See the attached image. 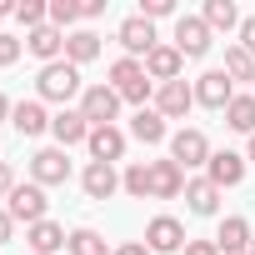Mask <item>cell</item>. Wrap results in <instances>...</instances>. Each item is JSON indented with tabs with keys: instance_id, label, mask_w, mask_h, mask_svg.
<instances>
[{
	"instance_id": "9a60e30c",
	"label": "cell",
	"mask_w": 255,
	"mask_h": 255,
	"mask_svg": "<svg viewBox=\"0 0 255 255\" xmlns=\"http://www.w3.org/2000/svg\"><path fill=\"white\" fill-rule=\"evenodd\" d=\"M140 65H145V75H150L155 85H170V80H180V70H185V55H180L175 45H155V50H150Z\"/></svg>"
},
{
	"instance_id": "4fadbf2b",
	"label": "cell",
	"mask_w": 255,
	"mask_h": 255,
	"mask_svg": "<svg viewBox=\"0 0 255 255\" xmlns=\"http://www.w3.org/2000/svg\"><path fill=\"white\" fill-rule=\"evenodd\" d=\"M230 100H235V85H230L225 70H205V75L195 80V105H205V110H225Z\"/></svg>"
},
{
	"instance_id": "603a6c76",
	"label": "cell",
	"mask_w": 255,
	"mask_h": 255,
	"mask_svg": "<svg viewBox=\"0 0 255 255\" xmlns=\"http://www.w3.org/2000/svg\"><path fill=\"white\" fill-rule=\"evenodd\" d=\"M220 195H225V190L210 185L205 175H200V180H185V210H190V215H220Z\"/></svg>"
},
{
	"instance_id": "ac0fdd59",
	"label": "cell",
	"mask_w": 255,
	"mask_h": 255,
	"mask_svg": "<svg viewBox=\"0 0 255 255\" xmlns=\"http://www.w3.org/2000/svg\"><path fill=\"white\" fill-rule=\"evenodd\" d=\"M50 135H55V145H60V150H70V145H85V140H90V120H85L80 110H55V120H50Z\"/></svg>"
},
{
	"instance_id": "d4e9b609",
	"label": "cell",
	"mask_w": 255,
	"mask_h": 255,
	"mask_svg": "<svg viewBox=\"0 0 255 255\" xmlns=\"http://www.w3.org/2000/svg\"><path fill=\"white\" fill-rule=\"evenodd\" d=\"M95 55H100V35H95V30H70V35H65V60H70L75 70L90 65Z\"/></svg>"
},
{
	"instance_id": "60d3db41",
	"label": "cell",
	"mask_w": 255,
	"mask_h": 255,
	"mask_svg": "<svg viewBox=\"0 0 255 255\" xmlns=\"http://www.w3.org/2000/svg\"><path fill=\"white\" fill-rule=\"evenodd\" d=\"M5 15H15V5H10V0H0V20H5Z\"/></svg>"
},
{
	"instance_id": "8fae6325",
	"label": "cell",
	"mask_w": 255,
	"mask_h": 255,
	"mask_svg": "<svg viewBox=\"0 0 255 255\" xmlns=\"http://www.w3.org/2000/svg\"><path fill=\"white\" fill-rule=\"evenodd\" d=\"M50 120H55V115H50L45 100H35V95H30V100H15V110H10V125H15L25 140L45 135V130H50Z\"/></svg>"
},
{
	"instance_id": "30bf717a",
	"label": "cell",
	"mask_w": 255,
	"mask_h": 255,
	"mask_svg": "<svg viewBox=\"0 0 255 255\" xmlns=\"http://www.w3.org/2000/svg\"><path fill=\"white\" fill-rule=\"evenodd\" d=\"M165 120H185L190 105H195V85L190 80H170V85H155V100H150Z\"/></svg>"
},
{
	"instance_id": "ab89813d",
	"label": "cell",
	"mask_w": 255,
	"mask_h": 255,
	"mask_svg": "<svg viewBox=\"0 0 255 255\" xmlns=\"http://www.w3.org/2000/svg\"><path fill=\"white\" fill-rule=\"evenodd\" d=\"M10 110H15V105H10V95L0 90V120H10Z\"/></svg>"
},
{
	"instance_id": "74e56055",
	"label": "cell",
	"mask_w": 255,
	"mask_h": 255,
	"mask_svg": "<svg viewBox=\"0 0 255 255\" xmlns=\"http://www.w3.org/2000/svg\"><path fill=\"white\" fill-rule=\"evenodd\" d=\"M10 235H15V220H10V210H0V245H10Z\"/></svg>"
},
{
	"instance_id": "2e32d148",
	"label": "cell",
	"mask_w": 255,
	"mask_h": 255,
	"mask_svg": "<svg viewBox=\"0 0 255 255\" xmlns=\"http://www.w3.org/2000/svg\"><path fill=\"white\" fill-rule=\"evenodd\" d=\"M245 155H235V150H215L210 155V165H205V180L210 185H220V190H230V185H240L245 180Z\"/></svg>"
},
{
	"instance_id": "e0dca14e",
	"label": "cell",
	"mask_w": 255,
	"mask_h": 255,
	"mask_svg": "<svg viewBox=\"0 0 255 255\" xmlns=\"http://www.w3.org/2000/svg\"><path fill=\"white\" fill-rule=\"evenodd\" d=\"M185 195V170L175 160H150V200H175Z\"/></svg>"
},
{
	"instance_id": "83f0119b",
	"label": "cell",
	"mask_w": 255,
	"mask_h": 255,
	"mask_svg": "<svg viewBox=\"0 0 255 255\" xmlns=\"http://www.w3.org/2000/svg\"><path fill=\"white\" fill-rule=\"evenodd\" d=\"M120 190L130 195V200H150V160L125 165V175H120Z\"/></svg>"
},
{
	"instance_id": "7a4b0ae2",
	"label": "cell",
	"mask_w": 255,
	"mask_h": 255,
	"mask_svg": "<svg viewBox=\"0 0 255 255\" xmlns=\"http://www.w3.org/2000/svg\"><path fill=\"white\" fill-rule=\"evenodd\" d=\"M125 105H135V110H145V100H155V80L145 75V65L140 60H130V55H120L115 65H110V80H105Z\"/></svg>"
},
{
	"instance_id": "7c38bea8",
	"label": "cell",
	"mask_w": 255,
	"mask_h": 255,
	"mask_svg": "<svg viewBox=\"0 0 255 255\" xmlns=\"http://www.w3.org/2000/svg\"><path fill=\"white\" fill-rule=\"evenodd\" d=\"M125 140H130V135H125L120 125H95V130H90V140H85V150H90V160L115 165V160L125 155Z\"/></svg>"
},
{
	"instance_id": "d590c367",
	"label": "cell",
	"mask_w": 255,
	"mask_h": 255,
	"mask_svg": "<svg viewBox=\"0 0 255 255\" xmlns=\"http://www.w3.org/2000/svg\"><path fill=\"white\" fill-rule=\"evenodd\" d=\"M180 255H220V245H215V240H185Z\"/></svg>"
},
{
	"instance_id": "8992f818",
	"label": "cell",
	"mask_w": 255,
	"mask_h": 255,
	"mask_svg": "<svg viewBox=\"0 0 255 255\" xmlns=\"http://www.w3.org/2000/svg\"><path fill=\"white\" fill-rule=\"evenodd\" d=\"M120 105H125V100H120L110 85H85V95H80V115L90 120V130H95V125H115Z\"/></svg>"
},
{
	"instance_id": "ba28073f",
	"label": "cell",
	"mask_w": 255,
	"mask_h": 255,
	"mask_svg": "<svg viewBox=\"0 0 255 255\" xmlns=\"http://www.w3.org/2000/svg\"><path fill=\"white\" fill-rule=\"evenodd\" d=\"M185 225L175 220V215H155L150 225H145V245H150V255H180L185 250Z\"/></svg>"
},
{
	"instance_id": "6da1fadb",
	"label": "cell",
	"mask_w": 255,
	"mask_h": 255,
	"mask_svg": "<svg viewBox=\"0 0 255 255\" xmlns=\"http://www.w3.org/2000/svg\"><path fill=\"white\" fill-rule=\"evenodd\" d=\"M75 95H85V80H80V70H75L70 60L40 65V75H35V100H45V105H60V110H70V100H75Z\"/></svg>"
},
{
	"instance_id": "5b68a950",
	"label": "cell",
	"mask_w": 255,
	"mask_h": 255,
	"mask_svg": "<svg viewBox=\"0 0 255 255\" xmlns=\"http://www.w3.org/2000/svg\"><path fill=\"white\" fill-rule=\"evenodd\" d=\"M5 210H10V220H15V225H25V230H30V225H40V220H45L50 200H45V190L30 180V185H15V195L5 200Z\"/></svg>"
},
{
	"instance_id": "9c48e42d",
	"label": "cell",
	"mask_w": 255,
	"mask_h": 255,
	"mask_svg": "<svg viewBox=\"0 0 255 255\" xmlns=\"http://www.w3.org/2000/svg\"><path fill=\"white\" fill-rule=\"evenodd\" d=\"M30 180L45 190V185H65L70 180V160H65V150L60 145H45V150H35L30 155Z\"/></svg>"
},
{
	"instance_id": "44dd1931",
	"label": "cell",
	"mask_w": 255,
	"mask_h": 255,
	"mask_svg": "<svg viewBox=\"0 0 255 255\" xmlns=\"http://www.w3.org/2000/svg\"><path fill=\"white\" fill-rule=\"evenodd\" d=\"M130 135H135L140 145H160V140H170V125H165V115H160L155 105H145V110L130 115Z\"/></svg>"
},
{
	"instance_id": "277c9868",
	"label": "cell",
	"mask_w": 255,
	"mask_h": 255,
	"mask_svg": "<svg viewBox=\"0 0 255 255\" xmlns=\"http://www.w3.org/2000/svg\"><path fill=\"white\" fill-rule=\"evenodd\" d=\"M115 40H120V50L130 55V60H145V55H150V50L160 45V40H155V20H145L140 10L120 20V30H115Z\"/></svg>"
},
{
	"instance_id": "d6986e66",
	"label": "cell",
	"mask_w": 255,
	"mask_h": 255,
	"mask_svg": "<svg viewBox=\"0 0 255 255\" xmlns=\"http://www.w3.org/2000/svg\"><path fill=\"white\" fill-rule=\"evenodd\" d=\"M250 240H255V230H250V220H245V215H225V220H220V230H215L220 255H245V250H250Z\"/></svg>"
},
{
	"instance_id": "52a82bcc",
	"label": "cell",
	"mask_w": 255,
	"mask_h": 255,
	"mask_svg": "<svg viewBox=\"0 0 255 255\" xmlns=\"http://www.w3.org/2000/svg\"><path fill=\"white\" fill-rule=\"evenodd\" d=\"M210 25L200 20V15H175V50L185 55V60H200V55H210Z\"/></svg>"
},
{
	"instance_id": "4316f807",
	"label": "cell",
	"mask_w": 255,
	"mask_h": 255,
	"mask_svg": "<svg viewBox=\"0 0 255 255\" xmlns=\"http://www.w3.org/2000/svg\"><path fill=\"white\" fill-rule=\"evenodd\" d=\"M70 255H110L115 245H105V235L95 230V225H80V230H70V245H65Z\"/></svg>"
},
{
	"instance_id": "7bdbcfd3",
	"label": "cell",
	"mask_w": 255,
	"mask_h": 255,
	"mask_svg": "<svg viewBox=\"0 0 255 255\" xmlns=\"http://www.w3.org/2000/svg\"><path fill=\"white\" fill-rule=\"evenodd\" d=\"M245 255H255V250H245Z\"/></svg>"
},
{
	"instance_id": "f1b7e54d",
	"label": "cell",
	"mask_w": 255,
	"mask_h": 255,
	"mask_svg": "<svg viewBox=\"0 0 255 255\" xmlns=\"http://www.w3.org/2000/svg\"><path fill=\"white\" fill-rule=\"evenodd\" d=\"M225 75H230V85H240V80H255V55H245L240 45H230L225 50V65H220Z\"/></svg>"
},
{
	"instance_id": "7402d4cb",
	"label": "cell",
	"mask_w": 255,
	"mask_h": 255,
	"mask_svg": "<svg viewBox=\"0 0 255 255\" xmlns=\"http://www.w3.org/2000/svg\"><path fill=\"white\" fill-rule=\"evenodd\" d=\"M80 185H85V195H90V200H110V195L120 190V170H115V165L90 160V165H85V175H80Z\"/></svg>"
},
{
	"instance_id": "d6a6232c",
	"label": "cell",
	"mask_w": 255,
	"mask_h": 255,
	"mask_svg": "<svg viewBox=\"0 0 255 255\" xmlns=\"http://www.w3.org/2000/svg\"><path fill=\"white\" fill-rule=\"evenodd\" d=\"M140 15H145V20H160V15H175V0H140Z\"/></svg>"
},
{
	"instance_id": "3957f363",
	"label": "cell",
	"mask_w": 255,
	"mask_h": 255,
	"mask_svg": "<svg viewBox=\"0 0 255 255\" xmlns=\"http://www.w3.org/2000/svg\"><path fill=\"white\" fill-rule=\"evenodd\" d=\"M210 140H205V130H195V125H180V130L170 135V160L180 165V170H200V165H210Z\"/></svg>"
},
{
	"instance_id": "f35d334b",
	"label": "cell",
	"mask_w": 255,
	"mask_h": 255,
	"mask_svg": "<svg viewBox=\"0 0 255 255\" xmlns=\"http://www.w3.org/2000/svg\"><path fill=\"white\" fill-rule=\"evenodd\" d=\"M80 15H85V20H100V15H105V0H85Z\"/></svg>"
},
{
	"instance_id": "ffe728a7",
	"label": "cell",
	"mask_w": 255,
	"mask_h": 255,
	"mask_svg": "<svg viewBox=\"0 0 255 255\" xmlns=\"http://www.w3.org/2000/svg\"><path fill=\"white\" fill-rule=\"evenodd\" d=\"M25 245H30V255H60V250L70 245V235H65V225L40 220V225H30V230H25Z\"/></svg>"
},
{
	"instance_id": "f546056e",
	"label": "cell",
	"mask_w": 255,
	"mask_h": 255,
	"mask_svg": "<svg viewBox=\"0 0 255 255\" xmlns=\"http://www.w3.org/2000/svg\"><path fill=\"white\" fill-rule=\"evenodd\" d=\"M15 20H20L25 30L50 25V0H15Z\"/></svg>"
},
{
	"instance_id": "5bb4252c",
	"label": "cell",
	"mask_w": 255,
	"mask_h": 255,
	"mask_svg": "<svg viewBox=\"0 0 255 255\" xmlns=\"http://www.w3.org/2000/svg\"><path fill=\"white\" fill-rule=\"evenodd\" d=\"M25 50H30L40 65H55V60H65V30H55V25L25 30Z\"/></svg>"
},
{
	"instance_id": "e575fe53",
	"label": "cell",
	"mask_w": 255,
	"mask_h": 255,
	"mask_svg": "<svg viewBox=\"0 0 255 255\" xmlns=\"http://www.w3.org/2000/svg\"><path fill=\"white\" fill-rule=\"evenodd\" d=\"M15 185H20V180H15V170L0 160V200H10V195H15Z\"/></svg>"
},
{
	"instance_id": "836d02e7",
	"label": "cell",
	"mask_w": 255,
	"mask_h": 255,
	"mask_svg": "<svg viewBox=\"0 0 255 255\" xmlns=\"http://www.w3.org/2000/svg\"><path fill=\"white\" fill-rule=\"evenodd\" d=\"M235 35H240V50H245V55H255V15H245Z\"/></svg>"
},
{
	"instance_id": "cb8c5ba5",
	"label": "cell",
	"mask_w": 255,
	"mask_h": 255,
	"mask_svg": "<svg viewBox=\"0 0 255 255\" xmlns=\"http://www.w3.org/2000/svg\"><path fill=\"white\" fill-rule=\"evenodd\" d=\"M225 125H230V130H240L245 140L255 135V90H235V100L225 105Z\"/></svg>"
},
{
	"instance_id": "8d00e7d4",
	"label": "cell",
	"mask_w": 255,
	"mask_h": 255,
	"mask_svg": "<svg viewBox=\"0 0 255 255\" xmlns=\"http://www.w3.org/2000/svg\"><path fill=\"white\" fill-rule=\"evenodd\" d=\"M110 255H150V245H145V240H125V245H115Z\"/></svg>"
},
{
	"instance_id": "4dcf8cb0",
	"label": "cell",
	"mask_w": 255,
	"mask_h": 255,
	"mask_svg": "<svg viewBox=\"0 0 255 255\" xmlns=\"http://www.w3.org/2000/svg\"><path fill=\"white\" fill-rule=\"evenodd\" d=\"M75 20H85V15H80V0H50V25H55V30L70 35Z\"/></svg>"
},
{
	"instance_id": "b9f144b4",
	"label": "cell",
	"mask_w": 255,
	"mask_h": 255,
	"mask_svg": "<svg viewBox=\"0 0 255 255\" xmlns=\"http://www.w3.org/2000/svg\"><path fill=\"white\" fill-rule=\"evenodd\" d=\"M245 160H250V165H255V135H250V145H245Z\"/></svg>"
},
{
	"instance_id": "484cf974",
	"label": "cell",
	"mask_w": 255,
	"mask_h": 255,
	"mask_svg": "<svg viewBox=\"0 0 255 255\" xmlns=\"http://www.w3.org/2000/svg\"><path fill=\"white\" fill-rule=\"evenodd\" d=\"M200 20H205L210 30H240V10H235V0H205Z\"/></svg>"
},
{
	"instance_id": "1f68e13d",
	"label": "cell",
	"mask_w": 255,
	"mask_h": 255,
	"mask_svg": "<svg viewBox=\"0 0 255 255\" xmlns=\"http://www.w3.org/2000/svg\"><path fill=\"white\" fill-rule=\"evenodd\" d=\"M20 50H25V40H20V35H5V30H0V70L15 65V60H20Z\"/></svg>"
}]
</instances>
